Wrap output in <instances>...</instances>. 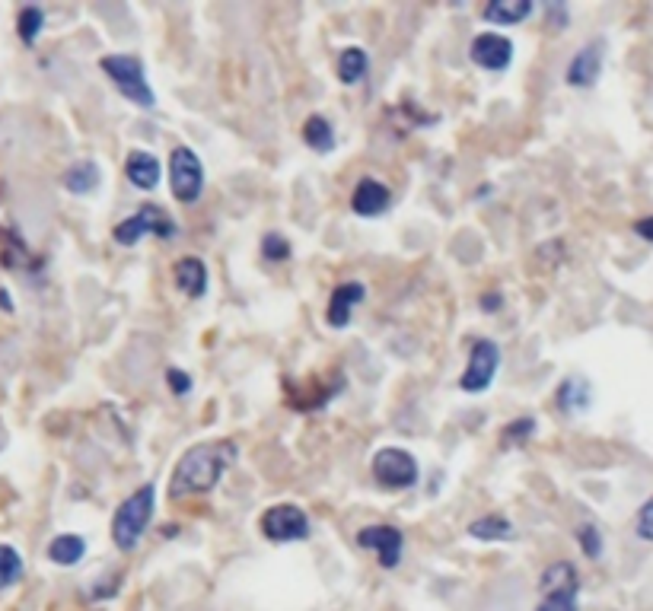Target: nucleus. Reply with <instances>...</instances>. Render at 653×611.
I'll use <instances>...</instances> for the list:
<instances>
[{"label": "nucleus", "instance_id": "obj_9", "mask_svg": "<svg viewBox=\"0 0 653 611\" xmlns=\"http://www.w3.org/2000/svg\"><path fill=\"white\" fill-rule=\"evenodd\" d=\"M497 366H501V347L491 338H478L472 344V354H469V363H466V373L459 376V389L462 392H485L494 376H497Z\"/></svg>", "mask_w": 653, "mask_h": 611}, {"label": "nucleus", "instance_id": "obj_28", "mask_svg": "<svg viewBox=\"0 0 653 611\" xmlns=\"http://www.w3.org/2000/svg\"><path fill=\"white\" fill-rule=\"evenodd\" d=\"M577 545L583 548V554H587L590 561H596V557L603 554V535H599L593 522H583V526L577 529Z\"/></svg>", "mask_w": 653, "mask_h": 611}, {"label": "nucleus", "instance_id": "obj_15", "mask_svg": "<svg viewBox=\"0 0 653 611\" xmlns=\"http://www.w3.org/2000/svg\"><path fill=\"white\" fill-rule=\"evenodd\" d=\"M173 277H176V287L188 296V300H201V296L208 293V265L195 255L179 258Z\"/></svg>", "mask_w": 653, "mask_h": 611}, {"label": "nucleus", "instance_id": "obj_6", "mask_svg": "<svg viewBox=\"0 0 653 611\" xmlns=\"http://www.w3.org/2000/svg\"><path fill=\"white\" fill-rule=\"evenodd\" d=\"M179 233V226H176V220L169 217L163 207H157V204H144L141 211H137L134 217H128V220H122L112 230V239L118 242V246H137L144 236H160V239H173Z\"/></svg>", "mask_w": 653, "mask_h": 611}, {"label": "nucleus", "instance_id": "obj_23", "mask_svg": "<svg viewBox=\"0 0 653 611\" xmlns=\"http://www.w3.org/2000/svg\"><path fill=\"white\" fill-rule=\"evenodd\" d=\"M469 535L478 541H504V538H513V526H510V519L491 513V516L475 519L469 526Z\"/></svg>", "mask_w": 653, "mask_h": 611}, {"label": "nucleus", "instance_id": "obj_7", "mask_svg": "<svg viewBox=\"0 0 653 611\" xmlns=\"http://www.w3.org/2000/svg\"><path fill=\"white\" fill-rule=\"evenodd\" d=\"M169 191L179 204H195L204 191V166L192 147H173L169 153Z\"/></svg>", "mask_w": 653, "mask_h": 611}, {"label": "nucleus", "instance_id": "obj_5", "mask_svg": "<svg viewBox=\"0 0 653 611\" xmlns=\"http://www.w3.org/2000/svg\"><path fill=\"white\" fill-rule=\"evenodd\" d=\"M542 602L536 611H580L577 596H580V576L574 564L558 561L552 567H545L539 576Z\"/></svg>", "mask_w": 653, "mask_h": 611}, {"label": "nucleus", "instance_id": "obj_10", "mask_svg": "<svg viewBox=\"0 0 653 611\" xmlns=\"http://www.w3.org/2000/svg\"><path fill=\"white\" fill-rule=\"evenodd\" d=\"M469 58L481 71H507L513 64V42L501 32H478L469 45Z\"/></svg>", "mask_w": 653, "mask_h": 611}, {"label": "nucleus", "instance_id": "obj_32", "mask_svg": "<svg viewBox=\"0 0 653 611\" xmlns=\"http://www.w3.org/2000/svg\"><path fill=\"white\" fill-rule=\"evenodd\" d=\"M478 303H481V309H485V312H497V309H501V303H504V296L501 293H485Z\"/></svg>", "mask_w": 653, "mask_h": 611}, {"label": "nucleus", "instance_id": "obj_21", "mask_svg": "<svg viewBox=\"0 0 653 611\" xmlns=\"http://www.w3.org/2000/svg\"><path fill=\"white\" fill-rule=\"evenodd\" d=\"M96 185H99V169L93 160H80L64 172V188L71 195H90V191H96Z\"/></svg>", "mask_w": 653, "mask_h": 611}, {"label": "nucleus", "instance_id": "obj_18", "mask_svg": "<svg viewBox=\"0 0 653 611\" xmlns=\"http://www.w3.org/2000/svg\"><path fill=\"white\" fill-rule=\"evenodd\" d=\"M593 401V389L590 382L583 376H567L558 392H555V405L564 411V414H577V411H587Z\"/></svg>", "mask_w": 653, "mask_h": 611}, {"label": "nucleus", "instance_id": "obj_11", "mask_svg": "<svg viewBox=\"0 0 653 611\" xmlns=\"http://www.w3.org/2000/svg\"><path fill=\"white\" fill-rule=\"evenodd\" d=\"M357 545L367 548V551H376V557H380L383 570H395V567H399V561H402L405 538H402V532L395 529V526H386V522H380V526L360 529V532H357Z\"/></svg>", "mask_w": 653, "mask_h": 611}, {"label": "nucleus", "instance_id": "obj_24", "mask_svg": "<svg viewBox=\"0 0 653 611\" xmlns=\"http://www.w3.org/2000/svg\"><path fill=\"white\" fill-rule=\"evenodd\" d=\"M45 29V13L42 7H23L20 16H16V36L23 39V45H36V39Z\"/></svg>", "mask_w": 653, "mask_h": 611}, {"label": "nucleus", "instance_id": "obj_13", "mask_svg": "<svg viewBox=\"0 0 653 611\" xmlns=\"http://www.w3.org/2000/svg\"><path fill=\"white\" fill-rule=\"evenodd\" d=\"M389 207H392V191L383 182H376L373 176H364L357 182L354 195H351V211L357 217H367V220L383 217Z\"/></svg>", "mask_w": 653, "mask_h": 611}, {"label": "nucleus", "instance_id": "obj_34", "mask_svg": "<svg viewBox=\"0 0 653 611\" xmlns=\"http://www.w3.org/2000/svg\"><path fill=\"white\" fill-rule=\"evenodd\" d=\"M0 309L13 312V303H10V293H7V290H0Z\"/></svg>", "mask_w": 653, "mask_h": 611}, {"label": "nucleus", "instance_id": "obj_3", "mask_svg": "<svg viewBox=\"0 0 653 611\" xmlns=\"http://www.w3.org/2000/svg\"><path fill=\"white\" fill-rule=\"evenodd\" d=\"M99 67L128 102H134V106H141V109L157 106V96H153L150 83H147L144 61L137 55H106L99 61Z\"/></svg>", "mask_w": 653, "mask_h": 611}, {"label": "nucleus", "instance_id": "obj_12", "mask_svg": "<svg viewBox=\"0 0 653 611\" xmlns=\"http://www.w3.org/2000/svg\"><path fill=\"white\" fill-rule=\"evenodd\" d=\"M603 58H606V42L603 39H593L583 45L577 55L571 58V64H567V86H577V90H590V86L599 80V74H603Z\"/></svg>", "mask_w": 653, "mask_h": 611}, {"label": "nucleus", "instance_id": "obj_4", "mask_svg": "<svg viewBox=\"0 0 653 611\" xmlns=\"http://www.w3.org/2000/svg\"><path fill=\"white\" fill-rule=\"evenodd\" d=\"M370 471H373V481L386 487V491H408V487H415L421 478L418 459L411 456L408 449H399V446L376 449Z\"/></svg>", "mask_w": 653, "mask_h": 611}, {"label": "nucleus", "instance_id": "obj_29", "mask_svg": "<svg viewBox=\"0 0 653 611\" xmlns=\"http://www.w3.org/2000/svg\"><path fill=\"white\" fill-rule=\"evenodd\" d=\"M262 255H265L268 261H287L290 255H294V249H290L287 236H281V233H265V236H262Z\"/></svg>", "mask_w": 653, "mask_h": 611}, {"label": "nucleus", "instance_id": "obj_17", "mask_svg": "<svg viewBox=\"0 0 653 611\" xmlns=\"http://www.w3.org/2000/svg\"><path fill=\"white\" fill-rule=\"evenodd\" d=\"M532 0H491V4L481 10V20L494 23V26H517L532 16Z\"/></svg>", "mask_w": 653, "mask_h": 611}, {"label": "nucleus", "instance_id": "obj_20", "mask_svg": "<svg viewBox=\"0 0 653 611\" xmlns=\"http://www.w3.org/2000/svg\"><path fill=\"white\" fill-rule=\"evenodd\" d=\"M303 144L316 153H332L338 147V137H335V128L329 125V118L309 115L303 121Z\"/></svg>", "mask_w": 653, "mask_h": 611}, {"label": "nucleus", "instance_id": "obj_2", "mask_svg": "<svg viewBox=\"0 0 653 611\" xmlns=\"http://www.w3.org/2000/svg\"><path fill=\"white\" fill-rule=\"evenodd\" d=\"M153 503H157V487L144 484L137 487L131 497L122 500V506L112 516V541L118 551H134L137 541L144 538L150 519H153Z\"/></svg>", "mask_w": 653, "mask_h": 611}, {"label": "nucleus", "instance_id": "obj_26", "mask_svg": "<svg viewBox=\"0 0 653 611\" xmlns=\"http://www.w3.org/2000/svg\"><path fill=\"white\" fill-rule=\"evenodd\" d=\"M532 433H536V421H532V417H517V421H510V424L501 430V446H504V449L523 446V443H529Z\"/></svg>", "mask_w": 653, "mask_h": 611}, {"label": "nucleus", "instance_id": "obj_30", "mask_svg": "<svg viewBox=\"0 0 653 611\" xmlns=\"http://www.w3.org/2000/svg\"><path fill=\"white\" fill-rule=\"evenodd\" d=\"M166 386L173 389V395H182V398H185L188 392H192V376H188L185 370H176V366H173V370H166Z\"/></svg>", "mask_w": 653, "mask_h": 611}, {"label": "nucleus", "instance_id": "obj_1", "mask_svg": "<svg viewBox=\"0 0 653 611\" xmlns=\"http://www.w3.org/2000/svg\"><path fill=\"white\" fill-rule=\"evenodd\" d=\"M239 449L233 440H208L198 443L176 462L173 478H169V500H185L192 494H208L217 481L227 475V468L236 462Z\"/></svg>", "mask_w": 653, "mask_h": 611}, {"label": "nucleus", "instance_id": "obj_33", "mask_svg": "<svg viewBox=\"0 0 653 611\" xmlns=\"http://www.w3.org/2000/svg\"><path fill=\"white\" fill-rule=\"evenodd\" d=\"M634 233H638L641 239H647V242H653V217H644V220L634 223Z\"/></svg>", "mask_w": 653, "mask_h": 611}, {"label": "nucleus", "instance_id": "obj_22", "mask_svg": "<svg viewBox=\"0 0 653 611\" xmlns=\"http://www.w3.org/2000/svg\"><path fill=\"white\" fill-rule=\"evenodd\" d=\"M367 67H370V58H367V51L360 48V45H351V48H345L338 55V80L341 83H360L364 80V74H367Z\"/></svg>", "mask_w": 653, "mask_h": 611}, {"label": "nucleus", "instance_id": "obj_14", "mask_svg": "<svg viewBox=\"0 0 653 611\" xmlns=\"http://www.w3.org/2000/svg\"><path fill=\"white\" fill-rule=\"evenodd\" d=\"M367 296V287L360 281H348V284H338L329 296V306H325V322L332 328H345L351 322V312L354 306H360V300Z\"/></svg>", "mask_w": 653, "mask_h": 611}, {"label": "nucleus", "instance_id": "obj_16", "mask_svg": "<svg viewBox=\"0 0 653 611\" xmlns=\"http://www.w3.org/2000/svg\"><path fill=\"white\" fill-rule=\"evenodd\" d=\"M125 176L134 188L153 191L160 185V160L147 150H131L128 163H125Z\"/></svg>", "mask_w": 653, "mask_h": 611}, {"label": "nucleus", "instance_id": "obj_19", "mask_svg": "<svg viewBox=\"0 0 653 611\" xmlns=\"http://www.w3.org/2000/svg\"><path fill=\"white\" fill-rule=\"evenodd\" d=\"M83 554H87V538L74 535V532L55 535V538H51V545H48V561L58 564V567H74V564H80Z\"/></svg>", "mask_w": 653, "mask_h": 611}, {"label": "nucleus", "instance_id": "obj_31", "mask_svg": "<svg viewBox=\"0 0 653 611\" xmlns=\"http://www.w3.org/2000/svg\"><path fill=\"white\" fill-rule=\"evenodd\" d=\"M634 529H638V538L653 541V497L641 506V513H638V522H634Z\"/></svg>", "mask_w": 653, "mask_h": 611}, {"label": "nucleus", "instance_id": "obj_8", "mask_svg": "<svg viewBox=\"0 0 653 611\" xmlns=\"http://www.w3.org/2000/svg\"><path fill=\"white\" fill-rule=\"evenodd\" d=\"M262 535L274 545H290V541L309 538V516L297 503H274L262 516Z\"/></svg>", "mask_w": 653, "mask_h": 611}, {"label": "nucleus", "instance_id": "obj_27", "mask_svg": "<svg viewBox=\"0 0 653 611\" xmlns=\"http://www.w3.org/2000/svg\"><path fill=\"white\" fill-rule=\"evenodd\" d=\"M0 261H4V268H23L26 265V246L13 230L4 233V255H0Z\"/></svg>", "mask_w": 653, "mask_h": 611}, {"label": "nucleus", "instance_id": "obj_25", "mask_svg": "<svg viewBox=\"0 0 653 611\" xmlns=\"http://www.w3.org/2000/svg\"><path fill=\"white\" fill-rule=\"evenodd\" d=\"M23 576V554L13 545H0V589H10Z\"/></svg>", "mask_w": 653, "mask_h": 611}]
</instances>
